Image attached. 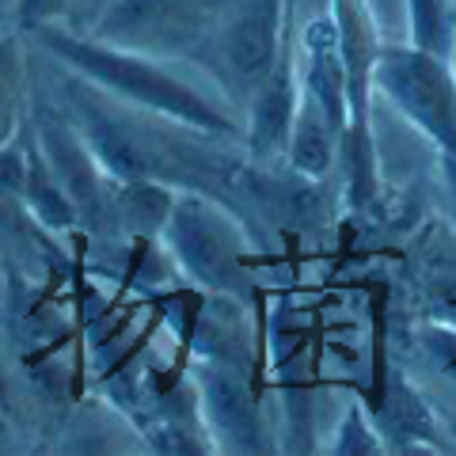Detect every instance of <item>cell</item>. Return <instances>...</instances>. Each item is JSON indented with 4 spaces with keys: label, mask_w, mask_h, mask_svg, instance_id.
<instances>
[{
    "label": "cell",
    "mask_w": 456,
    "mask_h": 456,
    "mask_svg": "<svg viewBox=\"0 0 456 456\" xmlns=\"http://www.w3.org/2000/svg\"><path fill=\"white\" fill-rule=\"evenodd\" d=\"M278 20L281 0H240L236 12L224 20L221 57L224 69L244 88H263L278 53Z\"/></svg>",
    "instance_id": "obj_3"
},
{
    "label": "cell",
    "mask_w": 456,
    "mask_h": 456,
    "mask_svg": "<svg viewBox=\"0 0 456 456\" xmlns=\"http://www.w3.org/2000/svg\"><path fill=\"white\" fill-rule=\"evenodd\" d=\"M16 107H12V69H8V53H0V141L8 137Z\"/></svg>",
    "instance_id": "obj_5"
},
{
    "label": "cell",
    "mask_w": 456,
    "mask_h": 456,
    "mask_svg": "<svg viewBox=\"0 0 456 456\" xmlns=\"http://www.w3.org/2000/svg\"><path fill=\"white\" fill-rule=\"evenodd\" d=\"M73 46L77 50H69L73 53V61H80L84 69H103V80L114 84L118 92L137 95L141 103L171 110V114H179V118H187V122L206 126V130H232V122L221 118V114L213 110L202 95H191L183 84L167 80L160 69H152L145 61H134V57H114V53H103V50H88L84 42H73Z\"/></svg>",
    "instance_id": "obj_2"
},
{
    "label": "cell",
    "mask_w": 456,
    "mask_h": 456,
    "mask_svg": "<svg viewBox=\"0 0 456 456\" xmlns=\"http://www.w3.org/2000/svg\"><path fill=\"white\" fill-rule=\"evenodd\" d=\"M301 107H305L301 114H293V164L305 175H323L327 164H331V145H335L331 134L338 126L316 99H305Z\"/></svg>",
    "instance_id": "obj_4"
},
{
    "label": "cell",
    "mask_w": 456,
    "mask_h": 456,
    "mask_svg": "<svg viewBox=\"0 0 456 456\" xmlns=\"http://www.w3.org/2000/svg\"><path fill=\"white\" fill-rule=\"evenodd\" d=\"M373 73L419 126L456 152V88L430 50H380Z\"/></svg>",
    "instance_id": "obj_1"
},
{
    "label": "cell",
    "mask_w": 456,
    "mask_h": 456,
    "mask_svg": "<svg viewBox=\"0 0 456 456\" xmlns=\"http://www.w3.org/2000/svg\"><path fill=\"white\" fill-rule=\"evenodd\" d=\"M69 4L73 0H20V23H46Z\"/></svg>",
    "instance_id": "obj_6"
}]
</instances>
